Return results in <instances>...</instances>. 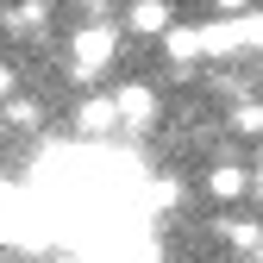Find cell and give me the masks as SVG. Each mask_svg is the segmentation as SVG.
Wrapping results in <instances>:
<instances>
[{"label": "cell", "instance_id": "cell-1", "mask_svg": "<svg viewBox=\"0 0 263 263\" xmlns=\"http://www.w3.org/2000/svg\"><path fill=\"white\" fill-rule=\"evenodd\" d=\"M113 63H119V25H113V19H88V25L69 31V50H63V69H69V82L94 88V82L113 69Z\"/></svg>", "mask_w": 263, "mask_h": 263}, {"label": "cell", "instance_id": "cell-2", "mask_svg": "<svg viewBox=\"0 0 263 263\" xmlns=\"http://www.w3.org/2000/svg\"><path fill=\"white\" fill-rule=\"evenodd\" d=\"M113 101H119V132H132V138L157 132L163 101H157V88H151V82H119V88H113Z\"/></svg>", "mask_w": 263, "mask_h": 263}, {"label": "cell", "instance_id": "cell-3", "mask_svg": "<svg viewBox=\"0 0 263 263\" xmlns=\"http://www.w3.org/2000/svg\"><path fill=\"white\" fill-rule=\"evenodd\" d=\"M163 57H170V69H176V82H188L194 69H201V63H207V44H201V25H170V31H163Z\"/></svg>", "mask_w": 263, "mask_h": 263}, {"label": "cell", "instance_id": "cell-4", "mask_svg": "<svg viewBox=\"0 0 263 263\" xmlns=\"http://www.w3.org/2000/svg\"><path fill=\"white\" fill-rule=\"evenodd\" d=\"M176 25V0H132L125 7V31L132 38H163Z\"/></svg>", "mask_w": 263, "mask_h": 263}, {"label": "cell", "instance_id": "cell-5", "mask_svg": "<svg viewBox=\"0 0 263 263\" xmlns=\"http://www.w3.org/2000/svg\"><path fill=\"white\" fill-rule=\"evenodd\" d=\"M76 132L82 138H113L119 132V101L113 94H88V101L76 107Z\"/></svg>", "mask_w": 263, "mask_h": 263}, {"label": "cell", "instance_id": "cell-6", "mask_svg": "<svg viewBox=\"0 0 263 263\" xmlns=\"http://www.w3.org/2000/svg\"><path fill=\"white\" fill-rule=\"evenodd\" d=\"M207 194H213V201L251 194V170H245V163H213V170H207Z\"/></svg>", "mask_w": 263, "mask_h": 263}, {"label": "cell", "instance_id": "cell-7", "mask_svg": "<svg viewBox=\"0 0 263 263\" xmlns=\"http://www.w3.org/2000/svg\"><path fill=\"white\" fill-rule=\"evenodd\" d=\"M44 19H50L44 0H25V7H7V13H0V31H13V38H38Z\"/></svg>", "mask_w": 263, "mask_h": 263}, {"label": "cell", "instance_id": "cell-8", "mask_svg": "<svg viewBox=\"0 0 263 263\" xmlns=\"http://www.w3.org/2000/svg\"><path fill=\"white\" fill-rule=\"evenodd\" d=\"M0 125H13V132H38V125H44V107L31 101V94H13V101H0Z\"/></svg>", "mask_w": 263, "mask_h": 263}, {"label": "cell", "instance_id": "cell-9", "mask_svg": "<svg viewBox=\"0 0 263 263\" xmlns=\"http://www.w3.org/2000/svg\"><path fill=\"white\" fill-rule=\"evenodd\" d=\"M213 232L232 245V251H263V226H257V219H219Z\"/></svg>", "mask_w": 263, "mask_h": 263}, {"label": "cell", "instance_id": "cell-10", "mask_svg": "<svg viewBox=\"0 0 263 263\" xmlns=\"http://www.w3.org/2000/svg\"><path fill=\"white\" fill-rule=\"evenodd\" d=\"M232 132H245V138H263V107H257V101H238V107H232Z\"/></svg>", "mask_w": 263, "mask_h": 263}, {"label": "cell", "instance_id": "cell-11", "mask_svg": "<svg viewBox=\"0 0 263 263\" xmlns=\"http://www.w3.org/2000/svg\"><path fill=\"white\" fill-rule=\"evenodd\" d=\"M13 94H19V69H13V63H0V101H13Z\"/></svg>", "mask_w": 263, "mask_h": 263}, {"label": "cell", "instance_id": "cell-12", "mask_svg": "<svg viewBox=\"0 0 263 263\" xmlns=\"http://www.w3.org/2000/svg\"><path fill=\"white\" fill-rule=\"evenodd\" d=\"M219 13H251V0H213Z\"/></svg>", "mask_w": 263, "mask_h": 263}, {"label": "cell", "instance_id": "cell-13", "mask_svg": "<svg viewBox=\"0 0 263 263\" xmlns=\"http://www.w3.org/2000/svg\"><path fill=\"white\" fill-rule=\"evenodd\" d=\"M251 194H257V201H263V163H257V170H251Z\"/></svg>", "mask_w": 263, "mask_h": 263}, {"label": "cell", "instance_id": "cell-14", "mask_svg": "<svg viewBox=\"0 0 263 263\" xmlns=\"http://www.w3.org/2000/svg\"><path fill=\"white\" fill-rule=\"evenodd\" d=\"M82 7H101V0H82Z\"/></svg>", "mask_w": 263, "mask_h": 263}, {"label": "cell", "instance_id": "cell-15", "mask_svg": "<svg viewBox=\"0 0 263 263\" xmlns=\"http://www.w3.org/2000/svg\"><path fill=\"white\" fill-rule=\"evenodd\" d=\"M257 76H263V69H257Z\"/></svg>", "mask_w": 263, "mask_h": 263}]
</instances>
